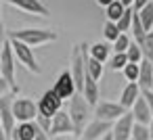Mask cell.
I'll return each instance as SVG.
<instances>
[{"label":"cell","instance_id":"ffe728a7","mask_svg":"<svg viewBox=\"0 0 153 140\" xmlns=\"http://www.w3.org/2000/svg\"><path fill=\"white\" fill-rule=\"evenodd\" d=\"M126 9H128V7L122 2V0H113V2L105 9V15H107V19H109V21H115V23H117V21H120V17L126 13Z\"/></svg>","mask_w":153,"mask_h":140},{"label":"cell","instance_id":"83f0119b","mask_svg":"<svg viewBox=\"0 0 153 140\" xmlns=\"http://www.w3.org/2000/svg\"><path fill=\"white\" fill-rule=\"evenodd\" d=\"M138 75H140V63H128L124 67V77L128 82H138Z\"/></svg>","mask_w":153,"mask_h":140},{"label":"cell","instance_id":"f546056e","mask_svg":"<svg viewBox=\"0 0 153 140\" xmlns=\"http://www.w3.org/2000/svg\"><path fill=\"white\" fill-rule=\"evenodd\" d=\"M140 46H143V50H145V57L153 61V29L147 32V36H145V40H143Z\"/></svg>","mask_w":153,"mask_h":140},{"label":"cell","instance_id":"4fadbf2b","mask_svg":"<svg viewBox=\"0 0 153 140\" xmlns=\"http://www.w3.org/2000/svg\"><path fill=\"white\" fill-rule=\"evenodd\" d=\"M132 127H134V115L128 111L113 123V138L115 140H132Z\"/></svg>","mask_w":153,"mask_h":140},{"label":"cell","instance_id":"44dd1931","mask_svg":"<svg viewBox=\"0 0 153 140\" xmlns=\"http://www.w3.org/2000/svg\"><path fill=\"white\" fill-rule=\"evenodd\" d=\"M86 61H88V75H92V77L99 82V80L103 77V73H105V67H103L105 63H101L99 59H94V57H90V55H88Z\"/></svg>","mask_w":153,"mask_h":140},{"label":"cell","instance_id":"5bb4252c","mask_svg":"<svg viewBox=\"0 0 153 140\" xmlns=\"http://www.w3.org/2000/svg\"><path fill=\"white\" fill-rule=\"evenodd\" d=\"M140 96H143V88H140V84H138V82H128V84L124 86L122 94H120V102L130 111V109L134 107V102H136Z\"/></svg>","mask_w":153,"mask_h":140},{"label":"cell","instance_id":"74e56055","mask_svg":"<svg viewBox=\"0 0 153 140\" xmlns=\"http://www.w3.org/2000/svg\"><path fill=\"white\" fill-rule=\"evenodd\" d=\"M149 127H151V140H153V119H151V123H149Z\"/></svg>","mask_w":153,"mask_h":140},{"label":"cell","instance_id":"6da1fadb","mask_svg":"<svg viewBox=\"0 0 153 140\" xmlns=\"http://www.w3.org/2000/svg\"><path fill=\"white\" fill-rule=\"evenodd\" d=\"M15 67H17V57H15V50H13L11 40L7 38L4 44H2V52H0V77L9 84V88H11L13 92H19Z\"/></svg>","mask_w":153,"mask_h":140},{"label":"cell","instance_id":"f1b7e54d","mask_svg":"<svg viewBox=\"0 0 153 140\" xmlns=\"http://www.w3.org/2000/svg\"><path fill=\"white\" fill-rule=\"evenodd\" d=\"M130 44H132V40H130L126 34H120V38L113 42V50H115V52H126V50L130 48Z\"/></svg>","mask_w":153,"mask_h":140},{"label":"cell","instance_id":"8d00e7d4","mask_svg":"<svg viewBox=\"0 0 153 140\" xmlns=\"http://www.w3.org/2000/svg\"><path fill=\"white\" fill-rule=\"evenodd\" d=\"M122 2H124L126 7H134V0H122Z\"/></svg>","mask_w":153,"mask_h":140},{"label":"cell","instance_id":"8fae6325","mask_svg":"<svg viewBox=\"0 0 153 140\" xmlns=\"http://www.w3.org/2000/svg\"><path fill=\"white\" fill-rule=\"evenodd\" d=\"M111 130H113V121H105V119L94 117V119H90L88 125L84 127L82 138H84V140H101V138H103L105 134H109Z\"/></svg>","mask_w":153,"mask_h":140},{"label":"cell","instance_id":"ba28073f","mask_svg":"<svg viewBox=\"0 0 153 140\" xmlns=\"http://www.w3.org/2000/svg\"><path fill=\"white\" fill-rule=\"evenodd\" d=\"M63 98L57 94L55 88H48L40 98H38V109H40V115L44 117H55L61 109H63Z\"/></svg>","mask_w":153,"mask_h":140},{"label":"cell","instance_id":"836d02e7","mask_svg":"<svg viewBox=\"0 0 153 140\" xmlns=\"http://www.w3.org/2000/svg\"><path fill=\"white\" fill-rule=\"evenodd\" d=\"M111 2H113V0H97V4H99V7H105V9H107Z\"/></svg>","mask_w":153,"mask_h":140},{"label":"cell","instance_id":"52a82bcc","mask_svg":"<svg viewBox=\"0 0 153 140\" xmlns=\"http://www.w3.org/2000/svg\"><path fill=\"white\" fill-rule=\"evenodd\" d=\"M0 123H2V134H4V138L9 140L11 134H13V130H15V125L19 123L17 117H15V113H13V98H11L9 94H2V96H0Z\"/></svg>","mask_w":153,"mask_h":140},{"label":"cell","instance_id":"30bf717a","mask_svg":"<svg viewBox=\"0 0 153 140\" xmlns=\"http://www.w3.org/2000/svg\"><path fill=\"white\" fill-rule=\"evenodd\" d=\"M53 88L57 90V94L63 100H69L74 94H78V86H76V80H74V75H71L69 69H65V71L59 73V77H57V82H55Z\"/></svg>","mask_w":153,"mask_h":140},{"label":"cell","instance_id":"e575fe53","mask_svg":"<svg viewBox=\"0 0 153 140\" xmlns=\"http://www.w3.org/2000/svg\"><path fill=\"white\" fill-rule=\"evenodd\" d=\"M101 140H115V138H113V130H111V132H109V134H105V136H103V138H101Z\"/></svg>","mask_w":153,"mask_h":140},{"label":"cell","instance_id":"8992f818","mask_svg":"<svg viewBox=\"0 0 153 140\" xmlns=\"http://www.w3.org/2000/svg\"><path fill=\"white\" fill-rule=\"evenodd\" d=\"M94 117H99V119H105V121H117L122 115H126L128 113V109L117 100V102H113V100H99L97 105H94Z\"/></svg>","mask_w":153,"mask_h":140},{"label":"cell","instance_id":"1f68e13d","mask_svg":"<svg viewBox=\"0 0 153 140\" xmlns=\"http://www.w3.org/2000/svg\"><path fill=\"white\" fill-rule=\"evenodd\" d=\"M149 2H153V0H134V11H143Z\"/></svg>","mask_w":153,"mask_h":140},{"label":"cell","instance_id":"d590c367","mask_svg":"<svg viewBox=\"0 0 153 140\" xmlns=\"http://www.w3.org/2000/svg\"><path fill=\"white\" fill-rule=\"evenodd\" d=\"M63 140H84L82 136H67V138H63Z\"/></svg>","mask_w":153,"mask_h":140},{"label":"cell","instance_id":"ac0fdd59","mask_svg":"<svg viewBox=\"0 0 153 140\" xmlns=\"http://www.w3.org/2000/svg\"><path fill=\"white\" fill-rule=\"evenodd\" d=\"M82 94H84V98L94 107L99 100H101V92H99V82L92 77V75H88L86 73V82H84V90H82Z\"/></svg>","mask_w":153,"mask_h":140},{"label":"cell","instance_id":"484cf974","mask_svg":"<svg viewBox=\"0 0 153 140\" xmlns=\"http://www.w3.org/2000/svg\"><path fill=\"white\" fill-rule=\"evenodd\" d=\"M126 55H128L130 63H140V61L145 59V50H143V46H140L138 42H134V40H132L130 48L126 50Z\"/></svg>","mask_w":153,"mask_h":140},{"label":"cell","instance_id":"9a60e30c","mask_svg":"<svg viewBox=\"0 0 153 140\" xmlns=\"http://www.w3.org/2000/svg\"><path fill=\"white\" fill-rule=\"evenodd\" d=\"M38 123L36 121H19L9 140H36Z\"/></svg>","mask_w":153,"mask_h":140},{"label":"cell","instance_id":"603a6c76","mask_svg":"<svg viewBox=\"0 0 153 140\" xmlns=\"http://www.w3.org/2000/svg\"><path fill=\"white\" fill-rule=\"evenodd\" d=\"M132 140H151V127H149V123H138V121H134Z\"/></svg>","mask_w":153,"mask_h":140},{"label":"cell","instance_id":"cb8c5ba5","mask_svg":"<svg viewBox=\"0 0 153 140\" xmlns=\"http://www.w3.org/2000/svg\"><path fill=\"white\" fill-rule=\"evenodd\" d=\"M134 7H128L126 9V13L120 17V21H117V27H120V32L124 34V32H130L132 29V19H134Z\"/></svg>","mask_w":153,"mask_h":140},{"label":"cell","instance_id":"3957f363","mask_svg":"<svg viewBox=\"0 0 153 140\" xmlns=\"http://www.w3.org/2000/svg\"><path fill=\"white\" fill-rule=\"evenodd\" d=\"M90 109H94V107H92V105L84 98V94H80V92L69 98L67 111H69V115H71V119H74V125H76V134H78V136H82L84 127H86L88 121H90Z\"/></svg>","mask_w":153,"mask_h":140},{"label":"cell","instance_id":"d6986e66","mask_svg":"<svg viewBox=\"0 0 153 140\" xmlns=\"http://www.w3.org/2000/svg\"><path fill=\"white\" fill-rule=\"evenodd\" d=\"M109 52H111V46H109V42L105 40V42H94L92 46H90V57H94V59H99L101 63H109Z\"/></svg>","mask_w":153,"mask_h":140},{"label":"cell","instance_id":"d4e9b609","mask_svg":"<svg viewBox=\"0 0 153 140\" xmlns=\"http://www.w3.org/2000/svg\"><path fill=\"white\" fill-rule=\"evenodd\" d=\"M120 34H122V32H120L117 23L107 19V21H105V27H103V36H105V40H107V42H115V40L120 38Z\"/></svg>","mask_w":153,"mask_h":140},{"label":"cell","instance_id":"4dcf8cb0","mask_svg":"<svg viewBox=\"0 0 153 140\" xmlns=\"http://www.w3.org/2000/svg\"><path fill=\"white\" fill-rule=\"evenodd\" d=\"M51 138H53V136H51L48 132H44V130H42V127L38 125V132H36V140H51Z\"/></svg>","mask_w":153,"mask_h":140},{"label":"cell","instance_id":"5b68a950","mask_svg":"<svg viewBox=\"0 0 153 140\" xmlns=\"http://www.w3.org/2000/svg\"><path fill=\"white\" fill-rule=\"evenodd\" d=\"M13 113H15L17 121H36L38 115H40L38 100H34V98H30V96L13 98Z\"/></svg>","mask_w":153,"mask_h":140},{"label":"cell","instance_id":"7a4b0ae2","mask_svg":"<svg viewBox=\"0 0 153 140\" xmlns=\"http://www.w3.org/2000/svg\"><path fill=\"white\" fill-rule=\"evenodd\" d=\"M9 38H17L30 46H44L48 42H55L59 38V34L55 29H44V27H25V29H15L9 32Z\"/></svg>","mask_w":153,"mask_h":140},{"label":"cell","instance_id":"7402d4cb","mask_svg":"<svg viewBox=\"0 0 153 140\" xmlns=\"http://www.w3.org/2000/svg\"><path fill=\"white\" fill-rule=\"evenodd\" d=\"M130 63L128 55L126 52H115L111 59H109V69L111 71H124V67Z\"/></svg>","mask_w":153,"mask_h":140},{"label":"cell","instance_id":"d6a6232c","mask_svg":"<svg viewBox=\"0 0 153 140\" xmlns=\"http://www.w3.org/2000/svg\"><path fill=\"white\" fill-rule=\"evenodd\" d=\"M143 96L147 98V102H149V107L153 111V90H143Z\"/></svg>","mask_w":153,"mask_h":140},{"label":"cell","instance_id":"7c38bea8","mask_svg":"<svg viewBox=\"0 0 153 140\" xmlns=\"http://www.w3.org/2000/svg\"><path fill=\"white\" fill-rule=\"evenodd\" d=\"M4 2L19 9V11H23V13H27V15H36V17H48L51 15L48 9L40 0H4Z\"/></svg>","mask_w":153,"mask_h":140},{"label":"cell","instance_id":"9c48e42d","mask_svg":"<svg viewBox=\"0 0 153 140\" xmlns=\"http://www.w3.org/2000/svg\"><path fill=\"white\" fill-rule=\"evenodd\" d=\"M69 134H76V125H74V119H71L69 111H67V109H61V111L53 117L51 136L59 138V136H69Z\"/></svg>","mask_w":153,"mask_h":140},{"label":"cell","instance_id":"4316f807","mask_svg":"<svg viewBox=\"0 0 153 140\" xmlns=\"http://www.w3.org/2000/svg\"><path fill=\"white\" fill-rule=\"evenodd\" d=\"M138 15H140V21H143L145 29L151 32L153 29V2H149L143 11H138Z\"/></svg>","mask_w":153,"mask_h":140},{"label":"cell","instance_id":"277c9868","mask_svg":"<svg viewBox=\"0 0 153 140\" xmlns=\"http://www.w3.org/2000/svg\"><path fill=\"white\" fill-rule=\"evenodd\" d=\"M7 38H9V36H7ZM9 40H11V44H13V50H15L17 61H19L30 73H36V75L42 73V67H40V63H38L36 55H34V46L21 42V40H17V38H9Z\"/></svg>","mask_w":153,"mask_h":140},{"label":"cell","instance_id":"2e32d148","mask_svg":"<svg viewBox=\"0 0 153 140\" xmlns=\"http://www.w3.org/2000/svg\"><path fill=\"white\" fill-rule=\"evenodd\" d=\"M130 111L134 115V121H138V123H151V119H153V111H151V107H149L145 96H140Z\"/></svg>","mask_w":153,"mask_h":140},{"label":"cell","instance_id":"e0dca14e","mask_svg":"<svg viewBox=\"0 0 153 140\" xmlns=\"http://www.w3.org/2000/svg\"><path fill=\"white\" fill-rule=\"evenodd\" d=\"M138 84L143 90H153V61L151 59H143L140 61V75H138Z\"/></svg>","mask_w":153,"mask_h":140}]
</instances>
